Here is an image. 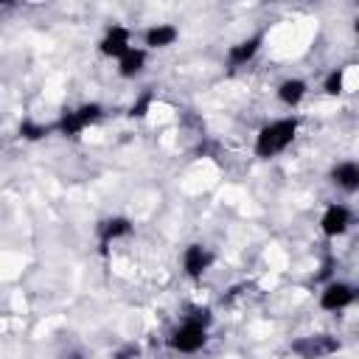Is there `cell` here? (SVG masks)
Masks as SVG:
<instances>
[{
	"label": "cell",
	"mask_w": 359,
	"mask_h": 359,
	"mask_svg": "<svg viewBox=\"0 0 359 359\" xmlns=\"http://www.w3.org/2000/svg\"><path fill=\"white\" fill-rule=\"evenodd\" d=\"M210 323H213V317H210V309H194V311H188L174 328H171V334H168V348L174 351V353H199L205 345H208V331H210Z\"/></svg>",
	"instance_id": "1"
},
{
	"label": "cell",
	"mask_w": 359,
	"mask_h": 359,
	"mask_svg": "<svg viewBox=\"0 0 359 359\" xmlns=\"http://www.w3.org/2000/svg\"><path fill=\"white\" fill-rule=\"evenodd\" d=\"M300 132V118L297 115H286V118H275L266 121L258 132H255V143H252V154L258 160H272L278 154H283L294 137Z\"/></svg>",
	"instance_id": "2"
},
{
	"label": "cell",
	"mask_w": 359,
	"mask_h": 359,
	"mask_svg": "<svg viewBox=\"0 0 359 359\" xmlns=\"http://www.w3.org/2000/svg\"><path fill=\"white\" fill-rule=\"evenodd\" d=\"M317 303H320L323 311H331V314L345 311V309H351L353 303H359V286L334 278V280L323 283V289H320V294H317Z\"/></svg>",
	"instance_id": "3"
},
{
	"label": "cell",
	"mask_w": 359,
	"mask_h": 359,
	"mask_svg": "<svg viewBox=\"0 0 359 359\" xmlns=\"http://www.w3.org/2000/svg\"><path fill=\"white\" fill-rule=\"evenodd\" d=\"M339 348H342V342L334 334H306V337L292 339V345H289V351L297 359H328Z\"/></svg>",
	"instance_id": "4"
},
{
	"label": "cell",
	"mask_w": 359,
	"mask_h": 359,
	"mask_svg": "<svg viewBox=\"0 0 359 359\" xmlns=\"http://www.w3.org/2000/svg\"><path fill=\"white\" fill-rule=\"evenodd\" d=\"M135 45H132V31L126 28V25H121V22H112V25H107V31L101 34V39H98V53L104 56V59H121L123 53H129Z\"/></svg>",
	"instance_id": "5"
},
{
	"label": "cell",
	"mask_w": 359,
	"mask_h": 359,
	"mask_svg": "<svg viewBox=\"0 0 359 359\" xmlns=\"http://www.w3.org/2000/svg\"><path fill=\"white\" fill-rule=\"evenodd\" d=\"M351 224H353V213H351L348 205H342V202L325 205V210H323V216H320V233H323L325 238H339V236H345V233L351 230Z\"/></svg>",
	"instance_id": "6"
},
{
	"label": "cell",
	"mask_w": 359,
	"mask_h": 359,
	"mask_svg": "<svg viewBox=\"0 0 359 359\" xmlns=\"http://www.w3.org/2000/svg\"><path fill=\"white\" fill-rule=\"evenodd\" d=\"M210 266H213V252L205 244L194 241V244H188L182 250V272H185V278L199 280Z\"/></svg>",
	"instance_id": "7"
},
{
	"label": "cell",
	"mask_w": 359,
	"mask_h": 359,
	"mask_svg": "<svg viewBox=\"0 0 359 359\" xmlns=\"http://www.w3.org/2000/svg\"><path fill=\"white\" fill-rule=\"evenodd\" d=\"M328 182L339 194H359V160H339L328 171Z\"/></svg>",
	"instance_id": "8"
},
{
	"label": "cell",
	"mask_w": 359,
	"mask_h": 359,
	"mask_svg": "<svg viewBox=\"0 0 359 359\" xmlns=\"http://www.w3.org/2000/svg\"><path fill=\"white\" fill-rule=\"evenodd\" d=\"M261 48H264V31H258V34H250V36H244V39H238V42H233L230 48H227V65L236 70V67H244L247 62H252L258 53H261Z\"/></svg>",
	"instance_id": "9"
},
{
	"label": "cell",
	"mask_w": 359,
	"mask_h": 359,
	"mask_svg": "<svg viewBox=\"0 0 359 359\" xmlns=\"http://www.w3.org/2000/svg\"><path fill=\"white\" fill-rule=\"evenodd\" d=\"M95 233H98V244L101 247H109L115 241L129 238L135 233V224H132L129 216H107L104 222H98V230Z\"/></svg>",
	"instance_id": "10"
},
{
	"label": "cell",
	"mask_w": 359,
	"mask_h": 359,
	"mask_svg": "<svg viewBox=\"0 0 359 359\" xmlns=\"http://www.w3.org/2000/svg\"><path fill=\"white\" fill-rule=\"evenodd\" d=\"M180 39V28L174 22H154L143 31V48L146 50H165L171 45H177Z\"/></svg>",
	"instance_id": "11"
},
{
	"label": "cell",
	"mask_w": 359,
	"mask_h": 359,
	"mask_svg": "<svg viewBox=\"0 0 359 359\" xmlns=\"http://www.w3.org/2000/svg\"><path fill=\"white\" fill-rule=\"evenodd\" d=\"M309 95V81L300 76H289L275 87V98L286 107V109H297Z\"/></svg>",
	"instance_id": "12"
},
{
	"label": "cell",
	"mask_w": 359,
	"mask_h": 359,
	"mask_svg": "<svg viewBox=\"0 0 359 359\" xmlns=\"http://www.w3.org/2000/svg\"><path fill=\"white\" fill-rule=\"evenodd\" d=\"M146 65H149V50L146 48H132L129 53H123L121 59H118V76L121 79H137V76H143L146 73Z\"/></svg>",
	"instance_id": "13"
},
{
	"label": "cell",
	"mask_w": 359,
	"mask_h": 359,
	"mask_svg": "<svg viewBox=\"0 0 359 359\" xmlns=\"http://www.w3.org/2000/svg\"><path fill=\"white\" fill-rule=\"evenodd\" d=\"M53 132H56V135H62V137L76 140V137H81L84 123L79 121L76 109H62V112H59V118H56V123H53Z\"/></svg>",
	"instance_id": "14"
},
{
	"label": "cell",
	"mask_w": 359,
	"mask_h": 359,
	"mask_svg": "<svg viewBox=\"0 0 359 359\" xmlns=\"http://www.w3.org/2000/svg\"><path fill=\"white\" fill-rule=\"evenodd\" d=\"M17 132H20V137H22V140H28V143H36V140L48 137V135L53 132V126H50V123H39V121H31V118H25V121H20Z\"/></svg>",
	"instance_id": "15"
},
{
	"label": "cell",
	"mask_w": 359,
	"mask_h": 359,
	"mask_svg": "<svg viewBox=\"0 0 359 359\" xmlns=\"http://www.w3.org/2000/svg\"><path fill=\"white\" fill-rule=\"evenodd\" d=\"M345 67H334L325 79H323V93L325 95H331V98H337V95H342L345 93Z\"/></svg>",
	"instance_id": "16"
},
{
	"label": "cell",
	"mask_w": 359,
	"mask_h": 359,
	"mask_svg": "<svg viewBox=\"0 0 359 359\" xmlns=\"http://www.w3.org/2000/svg\"><path fill=\"white\" fill-rule=\"evenodd\" d=\"M73 109H76L79 121L84 123V129L93 126V123H98V121L104 118V107H101L98 101H84V104H79V107H73Z\"/></svg>",
	"instance_id": "17"
},
{
	"label": "cell",
	"mask_w": 359,
	"mask_h": 359,
	"mask_svg": "<svg viewBox=\"0 0 359 359\" xmlns=\"http://www.w3.org/2000/svg\"><path fill=\"white\" fill-rule=\"evenodd\" d=\"M149 107H151V93H146L143 98H137V101L132 104V109H129V115H132V118H143V115L149 112Z\"/></svg>",
	"instance_id": "18"
},
{
	"label": "cell",
	"mask_w": 359,
	"mask_h": 359,
	"mask_svg": "<svg viewBox=\"0 0 359 359\" xmlns=\"http://www.w3.org/2000/svg\"><path fill=\"white\" fill-rule=\"evenodd\" d=\"M137 353H140V348H137V345H126V348H121L112 359H137Z\"/></svg>",
	"instance_id": "19"
},
{
	"label": "cell",
	"mask_w": 359,
	"mask_h": 359,
	"mask_svg": "<svg viewBox=\"0 0 359 359\" xmlns=\"http://www.w3.org/2000/svg\"><path fill=\"white\" fill-rule=\"evenodd\" d=\"M353 34H356V39H359V17L353 20Z\"/></svg>",
	"instance_id": "20"
},
{
	"label": "cell",
	"mask_w": 359,
	"mask_h": 359,
	"mask_svg": "<svg viewBox=\"0 0 359 359\" xmlns=\"http://www.w3.org/2000/svg\"><path fill=\"white\" fill-rule=\"evenodd\" d=\"M65 359H81V356H79V353H70V356H65Z\"/></svg>",
	"instance_id": "21"
}]
</instances>
